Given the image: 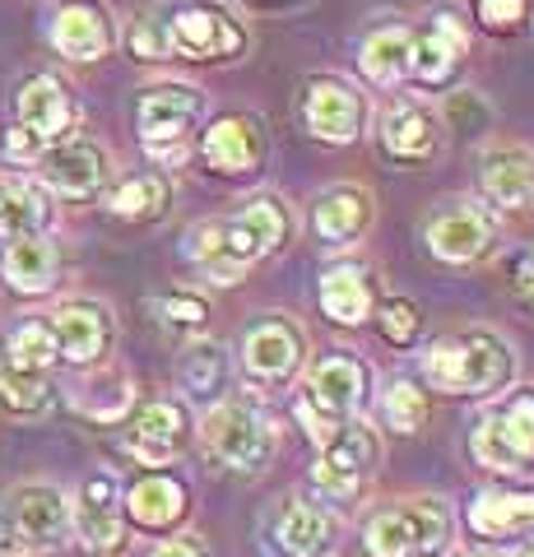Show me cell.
<instances>
[{"label": "cell", "instance_id": "6da1fadb", "mask_svg": "<svg viewBox=\"0 0 534 557\" xmlns=\"http://www.w3.org/2000/svg\"><path fill=\"white\" fill-rule=\"evenodd\" d=\"M419 372L442 395L484 399V395H502L516 386L521 354H516V344L502 330L470 325V330H451V335L427 339L419 354Z\"/></svg>", "mask_w": 534, "mask_h": 557}, {"label": "cell", "instance_id": "7a4b0ae2", "mask_svg": "<svg viewBox=\"0 0 534 557\" xmlns=\"http://www.w3.org/2000/svg\"><path fill=\"white\" fill-rule=\"evenodd\" d=\"M372 395H376L372 362L363 354H353V348H331V354H321L302 368L288 409H293V423L312 437V446H321L331 432L363 418L372 409Z\"/></svg>", "mask_w": 534, "mask_h": 557}, {"label": "cell", "instance_id": "3957f363", "mask_svg": "<svg viewBox=\"0 0 534 557\" xmlns=\"http://www.w3.org/2000/svg\"><path fill=\"white\" fill-rule=\"evenodd\" d=\"M196 442L219 474L265 479L284 450V423L256 395H223L196 423Z\"/></svg>", "mask_w": 534, "mask_h": 557}, {"label": "cell", "instance_id": "277c9868", "mask_svg": "<svg viewBox=\"0 0 534 557\" xmlns=\"http://www.w3.org/2000/svg\"><path fill=\"white\" fill-rule=\"evenodd\" d=\"M368 557H446L456 548V507L442 493L386 502L363 520Z\"/></svg>", "mask_w": 534, "mask_h": 557}, {"label": "cell", "instance_id": "5b68a950", "mask_svg": "<svg viewBox=\"0 0 534 557\" xmlns=\"http://www.w3.org/2000/svg\"><path fill=\"white\" fill-rule=\"evenodd\" d=\"M307 362H312V339H307V325L288 317V311H261L237 335L233 368L243 372V381L256 395H280L298 386Z\"/></svg>", "mask_w": 534, "mask_h": 557}, {"label": "cell", "instance_id": "8992f818", "mask_svg": "<svg viewBox=\"0 0 534 557\" xmlns=\"http://www.w3.org/2000/svg\"><path fill=\"white\" fill-rule=\"evenodd\" d=\"M382 460H386L382 432L368 418H353V423H344L316 446V460L307 469V487L325 507H349V502L368 497L372 479L382 474Z\"/></svg>", "mask_w": 534, "mask_h": 557}, {"label": "cell", "instance_id": "52a82bcc", "mask_svg": "<svg viewBox=\"0 0 534 557\" xmlns=\"http://www.w3.org/2000/svg\"><path fill=\"white\" fill-rule=\"evenodd\" d=\"M470 456L488 474H534V386L493 395L470 432Z\"/></svg>", "mask_w": 534, "mask_h": 557}, {"label": "cell", "instance_id": "ba28073f", "mask_svg": "<svg viewBox=\"0 0 534 557\" xmlns=\"http://www.w3.org/2000/svg\"><path fill=\"white\" fill-rule=\"evenodd\" d=\"M204 116H210V94L200 84H182V79L153 84L135 102V131H140L149 159L163 168L186 163V139H191V131Z\"/></svg>", "mask_w": 534, "mask_h": 557}, {"label": "cell", "instance_id": "9c48e42d", "mask_svg": "<svg viewBox=\"0 0 534 557\" xmlns=\"http://www.w3.org/2000/svg\"><path fill=\"white\" fill-rule=\"evenodd\" d=\"M223 223V256H228V270L243 278L247 270H256L261 260H270L280 247H288L293 233H298V219H293V205L284 190H251L247 200H237L233 214H219Z\"/></svg>", "mask_w": 534, "mask_h": 557}, {"label": "cell", "instance_id": "30bf717a", "mask_svg": "<svg viewBox=\"0 0 534 557\" xmlns=\"http://www.w3.org/2000/svg\"><path fill=\"white\" fill-rule=\"evenodd\" d=\"M344 534V516L307 493H288L261 516V548L270 557H335Z\"/></svg>", "mask_w": 534, "mask_h": 557}, {"label": "cell", "instance_id": "8fae6325", "mask_svg": "<svg viewBox=\"0 0 534 557\" xmlns=\"http://www.w3.org/2000/svg\"><path fill=\"white\" fill-rule=\"evenodd\" d=\"M427 251L446 265H479L497 251V214L474 196H446L423 223Z\"/></svg>", "mask_w": 534, "mask_h": 557}, {"label": "cell", "instance_id": "7c38bea8", "mask_svg": "<svg viewBox=\"0 0 534 557\" xmlns=\"http://www.w3.org/2000/svg\"><path fill=\"white\" fill-rule=\"evenodd\" d=\"M368 94L344 75H307L298 94V121L302 131L321 145H353L368 131Z\"/></svg>", "mask_w": 534, "mask_h": 557}, {"label": "cell", "instance_id": "4fadbf2b", "mask_svg": "<svg viewBox=\"0 0 534 557\" xmlns=\"http://www.w3.org/2000/svg\"><path fill=\"white\" fill-rule=\"evenodd\" d=\"M196 442V413L186 405L182 395H159L140 405L131 418H126V437H122V450L145 465V469H163L177 456H186V446Z\"/></svg>", "mask_w": 534, "mask_h": 557}, {"label": "cell", "instance_id": "5bb4252c", "mask_svg": "<svg viewBox=\"0 0 534 557\" xmlns=\"http://www.w3.org/2000/svg\"><path fill=\"white\" fill-rule=\"evenodd\" d=\"M167 42L182 61H233L247 47V28L219 0H186L167 14Z\"/></svg>", "mask_w": 534, "mask_h": 557}, {"label": "cell", "instance_id": "9a60e30c", "mask_svg": "<svg viewBox=\"0 0 534 557\" xmlns=\"http://www.w3.org/2000/svg\"><path fill=\"white\" fill-rule=\"evenodd\" d=\"M464 530H470L484 548L497 544H530L534 539V483L507 479L479 487L464 507Z\"/></svg>", "mask_w": 534, "mask_h": 557}, {"label": "cell", "instance_id": "2e32d148", "mask_svg": "<svg viewBox=\"0 0 534 557\" xmlns=\"http://www.w3.org/2000/svg\"><path fill=\"white\" fill-rule=\"evenodd\" d=\"M71 534L89 553H122L126 548V511H122V479L112 469H94L71 497Z\"/></svg>", "mask_w": 534, "mask_h": 557}, {"label": "cell", "instance_id": "e0dca14e", "mask_svg": "<svg viewBox=\"0 0 534 557\" xmlns=\"http://www.w3.org/2000/svg\"><path fill=\"white\" fill-rule=\"evenodd\" d=\"M376 145L395 163H433L446 145V121L433 102L395 98L376 116Z\"/></svg>", "mask_w": 534, "mask_h": 557}, {"label": "cell", "instance_id": "ac0fdd59", "mask_svg": "<svg viewBox=\"0 0 534 557\" xmlns=\"http://www.w3.org/2000/svg\"><path fill=\"white\" fill-rule=\"evenodd\" d=\"M0 520H5V530L14 539V553L20 548H57L71 539V497L51 483H24L10 493Z\"/></svg>", "mask_w": 534, "mask_h": 557}, {"label": "cell", "instance_id": "d6986e66", "mask_svg": "<svg viewBox=\"0 0 534 557\" xmlns=\"http://www.w3.org/2000/svg\"><path fill=\"white\" fill-rule=\"evenodd\" d=\"M38 182L61 200H89L98 196L112 177V159L108 149L89 135H65L61 145H51L38 153Z\"/></svg>", "mask_w": 534, "mask_h": 557}, {"label": "cell", "instance_id": "ffe728a7", "mask_svg": "<svg viewBox=\"0 0 534 557\" xmlns=\"http://www.w3.org/2000/svg\"><path fill=\"white\" fill-rule=\"evenodd\" d=\"M200 153L204 163L223 177H243V172H261L270 159V131H265V116L261 112H223L214 116L200 135Z\"/></svg>", "mask_w": 534, "mask_h": 557}, {"label": "cell", "instance_id": "44dd1931", "mask_svg": "<svg viewBox=\"0 0 534 557\" xmlns=\"http://www.w3.org/2000/svg\"><path fill=\"white\" fill-rule=\"evenodd\" d=\"M47 325H51V335H57L61 362H71V368H98L116 344L112 307L98 298H65L47 317Z\"/></svg>", "mask_w": 534, "mask_h": 557}, {"label": "cell", "instance_id": "7402d4cb", "mask_svg": "<svg viewBox=\"0 0 534 557\" xmlns=\"http://www.w3.org/2000/svg\"><path fill=\"white\" fill-rule=\"evenodd\" d=\"M75 121H79V102L61 75H47L42 70V75L24 79L20 94H14V126L38 149L61 145V139L75 131Z\"/></svg>", "mask_w": 534, "mask_h": 557}, {"label": "cell", "instance_id": "603a6c76", "mask_svg": "<svg viewBox=\"0 0 534 557\" xmlns=\"http://www.w3.org/2000/svg\"><path fill=\"white\" fill-rule=\"evenodd\" d=\"M122 511H126V525L145 534H177L186 525V516L196 511V493L182 474L149 469V474H140L122 493Z\"/></svg>", "mask_w": 534, "mask_h": 557}, {"label": "cell", "instance_id": "cb8c5ba5", "mask_svg": "<svg viewBox=\"0 0 534 557\" xmlns=\"http://www.w3.org/2000/svg\"><path fill=\"white\" fill-rule=\"evenodd\" d=\"M376 223V196L363 182H331L312 196L307 209V228L321 247H349V242L368 237Z\"/></svg>", "mask_w": 534, "mask_h": 557}, {"label": "cell", "instance_id": "d4e9b609", "mask_svg": "<svg viewBox=\"0 0 534 557\" xmlns=\"http://www.w3.org/2000/svg\"><path fill=\"white\" fill-rule=\"evenodd\" d=\"M47 33L65 61H102L116 47V24L102 0H61Z\"/></svg>", "mask_w": 534, "mask_h": 557}, {"label": "cell", "instance_id": "484cf974", "mask_svg": "<svg viewBox=\"0 0 534 557\" xmlns=\"http://www.w3.org/2000/svg\"><path fill=\"white\" fill-rule=\"evenodd\" d=\"M316 298L335 325H368L376 302H382V284H376V270L368 260L349 256V260H335V265L321 270Z\"/></svg>", "mask_w": 534, "mask_h": 557}, {"label": "cell", "instance_id": "4316f807", "mask_svg": "<svg viewBox=\"0 0 534 557\" xmlns=\"http://www.w3.org/2000/svg\"><path fill=\"white\" fill-rule=\"evenodd\" d=\"M464 57H470V28H464L456 14H437L423 33H413V70L409 79H419L423 89H446Z\"/></svg>", "mask_w": 534, "mask_h": 557}, {"label": "cell", "instance_id": "83f0119b", "mask_svg": "<svg viewBox=\"0 0 534 557\" xmlns=\"http://www.w3.org/2000/svg\"><path fill=\"white\" fill-rule=\"evenodd\" d=\"M358 70L376 89H400L413 70V28L409 24H376L358 42Z\"/></svg>", "mask_w": 534, "mask_h": 557}, {"label": "cell", "instance_id": "f1b7e54d", "mask_svg": "<svg viewBox=\"0 0 534 557\" xmlns=\"http://www.w3.org/2000/svg\"><path fill=\"white\" fill-rule=\"evenodd\" d=\"M177 381L186 405H219L233 386V354L219 339H191L186 354L177 358Z\"/></svg>", "mask_w": 534, "mask_h": 557}, {"label": "cell", "instance_id": "f546056e", "mask_svg": "<svg viewBox=\"0 0 534 557\" xmlns=\"http://www.w3.org/2000/svg\"><path fill=\"white\" fill-rule=\"evenodd\" d=\"M51 214H57V205L38 177L0 182V242L42 237L51 228Z\"/></svg>", "mask_w": 534, "mask_h": 557}, {"label": "cell", "instance_id": "4dcf8cb0", "mask_svg": "<svg viewBox=\"0 0 534 557\" xmlns=\"http://www.w3.org/2000/svg\"><path fill=\"white\" fill-rule=\"evenodd\" d=\"M0 274L14 293L24 298H42V293L57 288V274H61V251L47 233L42 237H20L5 247V260H0Z\"/></svg>", "mask_w": 534, "mask_h": 557}, {"label": "cell", "instance_id": "1f68e13d", "mask_svg": "<svg viewBox=\"0 0 534 557\" xmlns=\"http://www.w3.org/2000/svg\"><path fill=\"white\" fill-rule=\"evenodd\" d=\"M530 172H534V149L525 145H493L479 163V186L493 200V209H525V190H530Z\"/></svg>", "mask_w": 534, "mask_h": 557}, {"label": "cell", "instance_id": "d6a6232c", "mask_svg": "<svg viewBox=\"0 0 534 557\" xmlns=\"http://www.w3.org/2000/svg\"><path fill=\"white\" fill-rule=\"evenodd\" d=\"M71 405L89 418V423H126L135 409V381L126 368H102L98 362V372H89L75 386Z\"/></svg>", "mask_w": 534, "mask_h": 557}, {"label": "cell", "instance_id": "836d02e7", "mask_svg": "<svg viewBox=\"0 0 534 557\" xmlns=\"http://www.w3.org/2000/svg\"><path fill=\"white\" fill-rule=\"evenodd\" d=\"M372 405H376L382 428L395 432V437H419L427 428V418H433V399H427V391L413 376H390L386 386L372 395Z\"/></svg>", "mask_w": 534, "mask_h": 557}, {"label": "cell", "instance_id": "e575fe53", "mask_svg": "<svg viewBox=\"0 0 534 557\" xmlns=\"http://www.w3.org/2000/svg\"><path fill=\"white\" fill-rule=\"evenodd\" d=\"M172 205V177L163 168H149V172H135L122 186L108 196L112 219H126V223H153Z\"/></svg>", "mask_w": 534, "mask_h": 557}, {"label": "cell", "instance_id": "d590c367", "mask_svg": "<svg viewBox=\"0 0 534 557\" xmlns=\"http://www.w3.org/2000/svg\"><path fill=\"white\" fill-rule=\"evenodd\" d=\"M57 405V386L47 372H24V368H0V413L10 418H42Z\"/></svg>", "mask_w": 534, "mask_h": 557}, {"label": "cell", "instance_id": "8d00e7d4", "mask_svg": "<svg viewBox=\"0 0 534 557\" xmlns=\"http://www.w3.org/2000/svg\"><path fill=\"white\" fill-rule=\"evenodd\" d=\"M153 317H159L163 330H172V335L182 339H200L204 330H210V298L196 288H172L163 293V298H153Z\"/></svg>", "mask_w": 534, "mask_h": 557}, {"label": "cell", "instance_id": "74e56055", "mask_svg": "<svg viewBox=\"0 0 534 557\" xmlns=\"http://www.w3.org/2000/svg\"><path fill=\"white\" fill-rule=\"evenodd\" d=\"M5 354H10V368H24V372H47V368H57L61 362L57 335H51L47 317H28V321L14 325Z\"/></svg>", "mask_w": 534, "mask_h": 557}, {"label": "cell", "instance_id": "f35d334b", "mask_svg": "<svg viewBox=\"0 0 534 557\" xmlns=\"http://www.w3.org/2000/svg\"><path fill=\"white\" fill-rule=\"evenodd\" d=\"M372 321H376V335L390 348H413L423 335V311L413 298H382L372 311Z\"/></svg>", "mask_w": 534, "mask_h": 557}, {"label": "cell", "instance_id": "ab89813d", "mask_svg": "<svg viewBox=\"0 0 534 557\" xmlns=\"http://www.w3.org/2000/svg\"><path fill=\"white\" fill-rule=\"evenodd\" d=\"M126 51L135 61H172V42H167V20L153 14H135L126 24Z\"/></svg>", "mask_w": 534, "mask_h": 557}, {"label": "cell", "instance_id": "60d3db41", "mask_svg": "<svg viewBox=\"0 0 534 557\" xmlns=\"http://www.w3.org/2000/svg\"><path fill=\"white\" fill-rule=\"evenodd\" d=\"M474 20L488 33H516L530 20V0H474Z\"/></svg>", "mask_w": 534, "mask_h": 557}, {"label": "cell", "instance_id": "b9f144b4", "mask_svg": "<svg viewBox=\"0 0 534 557\" xmlns=\"http://www.w3.org/2000/svg\"><path fill=\"white\" fill-rule=\"evenodd\" d=\"M145 557H214L210 539L196 534V530H177V534H163Z\"/></svg>", "mask_w": 534, "mask_h": 557}, {"label": "cell", "instance_id": "7bdbcfd3", "mask_svg": "<svg viewBox=\"0 0 534 557\" xmlns=\"http://www.w3.org/2000/svg\"><path fill=\"white\" fill-rule=\"evenodd\" d=\"M507 284H511V293L521 302L534 298V247H516L507 256Z\"/></svg>", "mask_w": 534, "mask_h": 557}, {"label": "cell", "instance_id": "ee69618b", "mask_svg": "<svg viewBox=\"0 0 534 557\" xmlns=\"http://www.w3.org/2000/svg\"><path fill=\"white\" fill-rule=\"evenodd\" d=\"M456 557H507V553H497V548H484V544H479V548H464V553H456Z\"/></svg>", "mask_w": 534, "mask_h": 557}, {"label": "cell", "instance_id": "f6af8a7d", "mask_svg": "<svg viewBox=\"0 0 534 557\" xmlns=\"http://www.w3.org/2000/svg\"><path fill=\"white\" fill-rule=\"evenodd\" d=\"M507 557H534V539H530V544H516Z\"/></svg>", "mask_w": 534, "mask_h": 557}, {"label": "cell", "instance_id": "bcb514c9", "mask_svg": "<svg viewBox=\"0 0 534 557\" xmlns=\"http://www.w3.org/2000/svg\"><path fill=\"white\" fill-rule=\"evenodd\" d=\"M525 209L534 214V172H530V190H525Z\"/></svg>", "mask_w": 534, "mask_h": 557}, {"label": "cell", "instance_id": "7dc6e473", "mask_svg": "<svg viewBox=\"0 0 534 557\" xmlns=\"http://www.w3.org/2000/svg\"><path fill=\"white\" fill-rule=\"evenodd\" d=\"M521 307H525V311H530V317H534V298H530V302H521Z\"/></svg>", "mask_w": 534, "mask_h": 557}, {"label": "cell", "instance_id": "c3c4849f", "mask_svg": "<svg viewBox=\"0 0 534 557\" xmlns=\"http://www.w3.org/2000/svg\"><path fill=\"white\" fill-rule=\"evenodd\" d=\"M530 20H534V14H530Z\"/></svg>", "mask_w": 534, "mask_h": 557}]
</instances>
